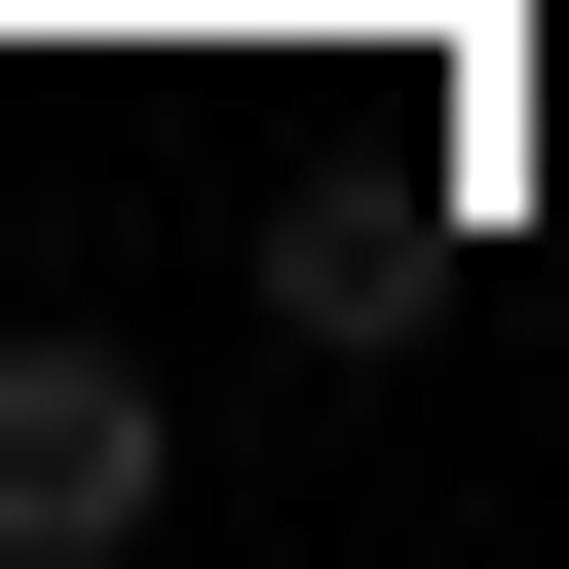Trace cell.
<instances>
[{"instance_id": "6da1fadb", "label": "cell", "mask_w": 569, "mask_h": 569, "mask_svg": "<svg viewBox=\"0 0 569 569\" xmlns=\"http://www.w3.org/2000/svg\"><path fill=\"white\" fill-rule=\"evenodd\" d=\"M152 456H190V418H152V342H0V569H114V531H152Z\"/></svg>"}]
</instances>
